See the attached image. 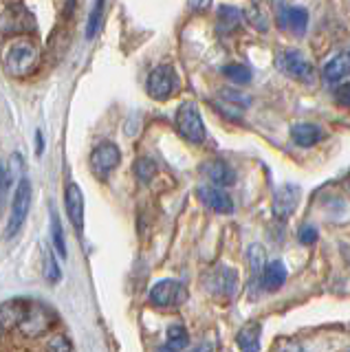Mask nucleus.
Instances as JSON below:
<instances>
[{
    "label": "nucleus",
    "instance_id": "1",
    "mask_svg": "<svg viewBox=\"0 0 350 352\" xmlns=\"http://www.w3.org/2000/svg\"><path fill=\"white\" fill-rule=\"evenodd\" d=\"M5 71L14 77H27L31 75L40 64V49L27 38H18L7 47L5 51Z\"/></svg>",
    "mask_w": 350,
    "mask_h": 352
},
{
    "label": "nucleus",
    "instance_id": "2",
    "mask_svg": "<svg viewBox=\"0 0 350 352\" xmlns=\"http://www.w3.org/2000/svg\"><path fill=\"white\" fill-rule=\"evenodd\" d=\"M58 322V315L51 306L42 302H27V311L23 315V322L18 324L20 333L27 337H40Z\"/></svg>",
    "mask_w": 350,
    "mask_h": 352
},
{
    "label": "nucleus",
    "instance_id": "3",
    "mask_svg": "<svg viewBox=\"0 0 350 352\" xmlns=\"http://www.w3.org/2000/svg\"><path fill=\"white\" fill-rule=\"evenodd\" d=\"M174 121H177L179 135L185 141L194 143V146H199V143L205 141V124H203V117L194 102H183L177 110Z\"/></svg>",
    "mask_w": 350,
    "mask_h": 352
},
{
    "label": "nucleus",
    "instance_id": "4",
    "mask_svg": "<svg viewBox=\"0 0 350 352\" xmlns=\"http://www.w3.org/2000/svg\"><path fill=\"white\" fill-rule=\"evenodd\" d=\"M36 31V18L23 5H9L0 11V33L3 36H29Z\"/></svg>",
    "mask_w": 350,
    "mask_h": 352
},
{
    "label": "nucleus",
    "instance_id": "5",
    "mask_svg": "<svg viewBox=\"0 0 350 352\" xmlns=\"http://www.w3.org/2000/svg\"><path fill=\"white\" fill-rule=\"evenodd\" d=\"M29 207H31V183H29V179H20L18 187H16V194H14L12 216H9L7 229H5L7 238H16L20 234V229H23L25 220H27Z\"/></svg>",
    "mask_w": 350,
    "mask_h": 352
},
{
    "label": "nucleus",
    "instance_id": "6",
    "mask_svg": "<svg viewBox=\"0 0 350 352\" xmlns=\"http://www.w3.org/2000/svg\"><path fill=\"white\" fill-rule=\"evenodd\" d=\"M179 86V77L174 73L172 66L163 64V66H157L155 71L148 75V95L152 99H157V102H166L174 95Z\"/></svg>",
    "mask_w": 350,
    "mask_h": 352
},
{
    "label": "nucleus",
    "instance_id": "7",
    "mask_svg": "<svg viewBox=\"0 0 350 352\" xmlns=\"http://www.w3.org/2000/svg\"><path fill=\"white\" fill-rule=\"evenodd\" d=\"M278 69L291 77V80H298V82H304V84H309L313 82V64L304 58V53L300 51H284L278 55Z\"/></svg>",
    "mask_w": 350,
    "mask_h": 352
},
{
    "label": "nucleus",
    "instance_id": "8",
    "mask_svg": "<svg viewBox=\"0 0 350 352\" xmlns=\"http://www.w3.org/2000/svg\"><path fill=\"white\" fill-rule=\"evenodd\" d=\"M119 163H122V152H119V148L111 141L100 143L91 154V168L97 179H102V181L117 168Z\"/></svg>",
    "mask_w": 350,
    "mask_h": 352
},
{
    "label": "nucleus",
    "instance_id": "9",
    "mask_svg": "<svg viewBox=\"0 0 350 352\" xmlns=\"http://www.w3.org/2000/svg\"><path fill=\"white\" fill-rule=\"evenodd\" d=\"M185 297H188V293H185L183 284L177 280H161L152 286V291H150V302L161 308L179 306L185 302Z\"/></svg>",
    "mask_w": 350,
    "mask_h": 352
},
{
    "label": "nucleus",
    "instance_id": "10",
    "mask_svg": "<svg viewBox=\"0 0 350 352\" xmlns=\"http://www.w3.org/2000/svg\"><path fill=\"white\" fill-rule=\"evenodd\" d=\"M201 172L205 174L207 181H212L214 187H227L236 183V172L229 163L214 159V161H205L201 165Z\"/></svg>",
    "mask_w": 350,
    "mask_h": 352
},
{
    "label": "nucleus",
    "instance_id": "11",
    "mask_svg": "<svg viewBox=\"0 0 350 352\" xmlns=\"http://www.w3.org/2000/svg\"><path fill=\"white\" fill-rule=\"evenodd\" d=\"M199 198L207 207L214 209V212H218V214H232L234 212V201L229 198L227 192L221 190V187L201 185L199 187Z\"/></svg>",
    "mask_w": 350,
    "mask_h": 352
},
{
    "label": "nucleus",
    "instance_id": "12",
    "mask_svg": "<svg viewBox=\"0 0 350 352\" xmlns=\"http://www.w3.org/2000/svg\"><path fill=\"white\" fill-rule=\"evenodd\" d=\"M298 198H300V190L295 185H282L280 190L273 196V214H276L280 220H287L295 207H298Z\"/></svg>",
    "mask_w": 350,
    "mask_h": 352
},
{
    "label": "nucleus",
    "instance_id": "13",
    "mask_svg": "<svg viewBox=\"0 0 350 352\" xmlns=\"http://www.w3.org/2000/svg\"><path fill=\"white\" fill-rule=\"evenodd\" d=\"M64 203H67V214L71 218L73 227L82 231L84 229V194L78 183L67 185V194H64Z\"/></svg>",
    "mask_w": 350,
    "mask_h": 352
},
{
    "label": "nucleus",
    "instance_id": "14",
    "mask_svg": "<svg viewBox=\"0 0 350 352\" xmlns=\"http://www.w3.org/2000/svg\"><path fill=\"white\" fill-rule=\"evenodd\" d=\"M350 73V49L337 53L333 60H328L322 69V80L328 84H335Z\"/></svg>",
    "mask_w": 350,
    "mask_h": 352
},
{
    "label": "nucleus",
    "instance_id": "15",
    "mask_svg": "<svg viewBox=\"0 0 350 352\" xmlns=\"http://www.w3.org/2000/svg\"><path fill=\"white\" fill-rule=\"evenodd\" d=\"M291 139L295 141V146L311 148V146H317V143L324 139V130L315 124H295L291 128Z\"/></svg>",
    "mask_w": 350,
    "mask_h": 352
},
{
    "label": "nucleus",
    "instance_id": "16",
    "mask_svg": "<svg viewBox=\"0 0 350 352\" xmlns=\"http://www.w3.org/2000/svg\"><path fill=\"white\" fill-rule=\"evenodd\" d=\"M280 25L282 27H289L295 36L302 38L306 33V25H309V14H306L304 7H291V9H284L280 14Z\"/></svg>",
    "mask_w": 350,
    "mask_h": 352
},
{
    "label": "nucleus",
    "instance_id": "17",
    "mask_svg": "<svg viewBox=\"0 0 350 352\" xmlns=\"http://www.w3.org/2000/svg\"><path fill=\"white\" fill-rule=\"evenodd\" d=\"M210 289L216 295L229 297L236 291V271H232L229 267H221L218 271H214V275L210 278Z\"/></svg>",
    "mask_w": 350,
    "mask_h": 352
},
{
    "label": "nucleus",
    "instance_id": "18",
    "mask_svg": "<svg viewBox=\"0 0 350 352\" xmlns=\"http://www.w3.org/2000/svg\"><path fill=\"white\" fill-rule=\"evenodd\" d=\"M27 311V302H5L0 304V330L7 333L14 326L23 322V315Z\"/></svg>",
    "mask_w": 350,
    "mask_h": 352
},
{
    "label": "nucleus",
    "instance_id": "19",
    "mask_svg": "<svg viewBox=\"0 0 350 352\" xmlns=\"http://www.w3.org/2000/svg\"><path fill=\"white\" fill-rule=\"evenodd\" d=\"M243 11L234 5H221L218 7V31L223 33V36H229V33H234L240 25H243Z\"/></svg>",
    "mask_w": 350,
    "mask_h": 352
},
{
    "label": "nucleus",
    "instance_id": "20",
    "mask_svg": "<svg viewBox=\"0 0 350 352\" xmlns=\"http://www.w3.org/2000/svg\"><path fill=\"white\" fill-rule=\"evenodd\" d=\"M260 333H262L260 322H249L240 328V333L236 335L240 350L243 352H260Z\"/></svg>",
    "mask_w": 350,
    "mask_h": 352
},
{
    "label": "nucleus",
    "instance_id": "21",
    "mask_svg": "<svg viewBox=\"0 0 350 352\" xmlns=\"http://www.w3.org/2000/svg\"><path fill=\"white\" fill-rule=\"evenodd\" d=\"M287 282V267L282 262H271L265 267L260 275V284L265 291H278L280 286Z\"/></svg>",
    "mask_w": 350,
    "mask_h": 352
},
{
    "label": "nucleus",
    "instance_id": "22",
    "mask_svg": "<svg viewBox=\"0 0 350 352\" xmlns=\"http://www.w3.org/2000/svg\"><path fill=\"white\" fill-rule=\"evenodd\" d=\"M42 275L49 284H58L62 280V271L53 249L49 245H42Z\"/></svg>",
    "mask_w": 350,
    "mask_h": 352
},
{
    "label": "nucleus",
    "instance_id": "23",
    "mask_svg": "<svg viewBox=\"0 0 350 352\" xmlns=\"http://www.w3.org/2000/svg\"><path fill=\"white\" fill-rule=\"evenodd\" d=\"M168 341H166V348L170 352H181L190 346V335H188V330H185V326L181 324H172L168 328Z\"/></svg>",
    "mask_w": 350,
    "mask_h": 352
},
{
    "label": "nucleus",
    "instance_id": "24",
    "mask_svg": "<svg viewBox=\"0 0 350 352\" xmlns=\"http://www.w3.org/2000/svg\"><path fill=\"white\" fill-rule=\"evenodd\" d=\"M104 5L106 0H95V5L89 14V22H86V40H93L100 33L102 20H104Z\"/></svg>",
    "mask_w": 350,
    "mask_h": 352
},
{
    "label": "nucleus",
    "instance_id": "25",
    "mask_svg": "<svg viewBox=\"0 0 350 352\" xmlns=\"http://www.w3.org/2000/svg\"><path fill=\"white\" fill-rule=\"evenodd\" d=\"M51 240H53V249L58 251L60 258H67V242H64V234H62V223L58 214L51 209Z\"/></svg>",
    "mask_w": 350,
    "mask_h": 352
},
{
    "label": "nucleus",
    "instance_id": "26",
    "mask_svg": "<svg viewBox=\"0 0 350 352\" xmlns=\"http://www.w3.org/2000/svg\"><path fill=\"white\" fill-rule=\"evenodd\" d=\"M247 260H249V267H251V275H262V271H265V249H262L260 245H251L249 247V253H247Z\"/></svg>",
    "mask_w": 350,
    "mask_h": 352
},
{
    "label": "nucleus",
    "instance_id": "27",
    "mask_svg": "<svg viewBox=\"0 0 350 352\" xmlns=\"http://www.w3.org/2000/svg\"><path fill=\"white\" fill-rule=\"evenodd\" d=\"M223 75L234 84H249L251 82V71L243 64H227L223 69Z\"/></svg>",
    "mask_w": 350,
    "mask_h": 352
},
{
    "label": "nucleus",
    "instance_id": "28",
    "mask_svg": "<svg viewBox=\"0 0 350 352\" xmlns=\"http://www.w3.org/2000/svg\"><path fill=\"white\" fill-rule=\"evenodd\" d=\"M135 172H137V176L141 181H152V176L157 174V165H155V161L152 159H139L137 161V165H135Z\"/></svg>",
    "mask_w": 350,
    "mask_h": 352
},
{
    "label": "nucleus",
    "instance_id": "29",
    "mask_svg": "<svg viewBox=\"0 0 350 352\" xmlns=\"http://www.w3.org/2000/svg\"><path fill=\"white\" fill-rule=\"evenodd\" d=\"M245 16H247L249 25L254 27V29H258V31H262V33H265V31L269 29V22L265 20V14H262V11H260L258 7H251Z\"/></svg>",
    "mask_w": 350,
    "mask_h": 352
},
{
    "label": "nucleus",
    "instance_id": "30",
    "mask_svg": "<svg viewBox=\"0 0 350 352\" xmlns=\"http://www.w3.org/2000/svg\"><path fill=\"white\" fill-rule=\"evenodd\" d=\"M221 97L225 99L227 104H234L238 108H247L251 104V97L238 93V91H229V88H225V91H221Z\"/></svg>",
    "mask_w": 350,
    "mask_h": 352
},
{
    "label": "nucleus",
    "instance_id": "31",
    "mask_svg": "<svg viewBox=\"0 0 350 352\" xmlns=\"http://www.w3.org/2000/svg\"><path fill=\"white\" fill-rule=\"evenodd\" d=\"M9 187H12V176H9L7 163L0 161V207H3L5 198L9 194Z\"/></svg>",
    "mask_w": 350,
    "mask_h": 352
},
{
    "label": "nucleus",
    "instance_id": "32",
    "mask_svg": "<svg viewBox=\"0 0 350 352\" xmlns=\"http://www.w3.org/2000/svg\"><path fill=\"white\" fill-rule=\"evenodd\" d=\"M47 352H73V346H71V341L64 335H58V337H53L49 341Z\"/></svg>",
    "mask_w": 350,
    "mask_h": 352
},
{
    "label": "nucleus",
    "instance_id": "33",
    "mask_svg": "<svg viewBox=\"0 0 350 352\" xmlns=\"http://www.w3.org/2000/svg\"><path fill=\"white\" fill-rule=\"evenodd\" d=\"M23 165H25V159L20 157V154H12V159L7 163V170H9V176H12V181L20 179V174H23Z\"/></svg>",
    "mask_w": 350,
    "mask_h": 352
},
{
    "label": "nucleus",
    "instance_id": "34",
    "mask_svg": "<svg viewBox=\"0 0 350 352\" xmlns=\"http://www.w3.org/2000/svg\"><path fill=\"white\" fill-rule=\"evenodd\" d=\"M333 97H335V102H337L339 106L350 108V82H346V84H339V86L335 88Z\"/></svg>",
    "mask_w": 350,
    "mask_h": 352
},
{
    "label": "nucleus",
    "instance_id": "35",
    "mask_svg": "<svg viewBox=\"0 0 350 352\" xmlns=\"http://www.w3.org/2000/svg\"><path fill=\"white\" fill-rule=\"evenodd\" d=\"M298 238H300L302 245H313V242L317 240V229H315L313 225H304V227L300 229Z\"/></svg>",
    "mask_w": 350,
    "mask_h": 352
},
{
    "label": "nucleus",
    "instance_id": "36",
    "mask_svg": "<svg viewBox=\"0 0 350 352\" xmlns=\"http://www.w3.org/2000/svg\"><path fill=\"white\" fill-rule=\"evenodd\" d=\"M188 7L192 9V11H207L212 7V0H188Z\"/></svg>",
    "mask_w": 350,
    "mask_h": 352
},
{
    "label": "nucleus",
    "instance_id": "37",
    "mask_svg": "<svg viewBox=\"0 0 350 352\" xmlns=\"http://www.w3.org/2000/svg\"><path fill=\"white\" fill-rule=\"evenodd\" d=\"M42 152H45V135H42L40 130H36V154L40 157Z\"/></svg>",
    "mask_w": 350,
    "mask_h": 352
},
{
    "label": "nucleus",
    "instance_id": "38",
    "mask_svg": "<svg viewBox=\"0 0 350 352\" xmlns=\"http://www.w3.org/2000/svg\"><path fill=\"white\" fill-rule=\"evenodd\" d=\"M157 352H170L168 348H161V350H157Z\"/></svg>",
    "mask_w": 350,
    "mask_h": 352
},
{
    "label": "nucleus",
    "instance_id": "39",
    "mask_svg": "<svg viewBox=\"0 0 350 352\" xmlns=\"http://www.w3.org/2000/svg\"><path fill=\"white\" fill-rule=\"evenodd\" d=\"M0 337H3V330H0Z\"/></svg>",
    "mask_w": 350,
    "mask_h": 352
}]
</instances>
